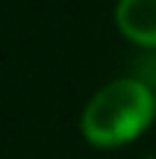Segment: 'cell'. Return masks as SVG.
<instances>
[{"instance_id":"obj_1","label":"cell","mask_w":156,"mask_h":159,"mask_svg":"<svg viewBox=\"0 0 156 159\" xmlns=\"http://www.w3.org/2000/svg\"><path fill=\"white\" fill-rule=\"evenodd\" d=\"M156 118V94L141 80H112L88 100L82 136L94 148H121L139 139Z\"/></svg>"},{"instance_id":"obj_2","label":"cell","mask_w":156,"mask_h":159,"mask_svg":"<svg viewBox=\"0 0 156 159\" xmlns=\"http://www.w3.org/2000/svg\"><path fill=\"white\" fill-rule=\"evenodd\" d=\"M115 24L133 44L156 50V0H118Z\"/></svg>"}]
</instances>
